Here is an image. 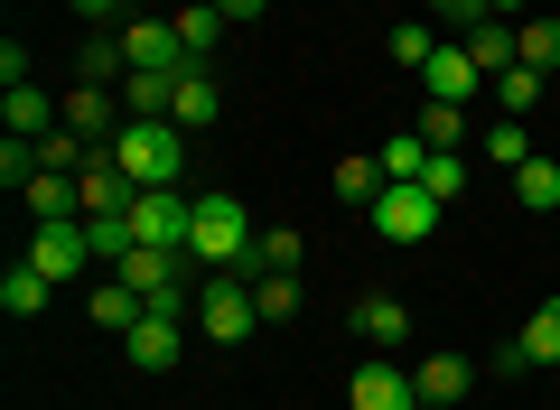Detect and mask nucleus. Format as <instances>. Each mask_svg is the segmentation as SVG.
Instances as JSON below:
<instances>
[{
	"label": "nucleus",
	"mask_w": 560,
	"mask_h": 410,
	"mask_svg": "<svg viewBox=\"0 0 560 410\" xmlns=\"http://www.w3.org/2000/svg\"><path fill=\"white\" fill-rule=\"evenodd\" d=\"M253 215H243V196H197V234H187V261L197 271H253Z\"/></svg>",
	"instance_id": "obj_1"
},
{
	"label": "nucleus",
	"mask_w": 560,
	"mask_h": 410,
	"mask_svg": "<svg viewBox=\"0 0 560 410\" xmlns=\"http://www.w3.org/2000/svg\"><path fill=\"white\" fill-rule=\"evenodd\" d=\"M113 159H121V177H131V187H178L187 140H178V121H121Z\"/></svg>",
	"instance_id": "obj_2"
},
{
	"label": "nucleus",
	"mask_w": 560,
	"mask_h": 410,
	"mask_svg": "<svg viewBox=\"0 0 560 410\" xmlns=\"http://www.w3.org/2000/svg\"><path fill=\"white\" fill-rule=\"evenodd\" d=\"M197 327L215 336V345H243V336L261 327V308H253V271H206V280H197Z\"/></svg>",
	"instance_id": "obj_3"
},
{
	"label": "nucleus",
	"mask_w": 560,
	"mask_h": 410,
	"mask_svg": "<svg viewBox=\"0 0 560 410\" xmlns=\"http://www.w3.org/2000/svg\"><path fill=\"white\" fill-rule=\"evenodd\" d=\"M364 224H374L383 243H430V234H440V196L420 187V177H393V187L364 206Z\"/></svg>",
	"instance_id": "obj_4"
},
{
	"label": "nucleus",
	"mask_w": 560,
	"mask_h": 410,
	"mask_svg": "<svg viewBox=\"0 0 560 410\" xmlns=\"http://www.w3.org/2000/svg\"><path fill=\"white\" fill-rule=\"evenodd\" d=\"M187 234H197V206H187L178 187H140V196H131V243L187 253Z\"/></svg>",
	"instance_id": "obj_5"
},
{
	"label": "nucleus",
	"mask_w": 560,
	"mask_h": 410,
	"mask_svg": "<svg viewBox=\"0 0 560 410\" xmlns=\"http://www.w3.org/2000/svg\"><path fill=\"white\" fill-rule=\"evenodd\" d=\"M28 261H38L47 280H94L103 261H94V234H84V215L75 224H38V234H28Z\"/></svg>",
	"instance_id": "obj_6"
},
{
	"label": "nucleus",
	"mask_w": 560,
	"mask_h": 410,
	"mask_svg": "<svg viewBox=\"0 0 560 410\" xmlns=\"http://www.w3.org/2000/svg\"><path fill=\"white\" fill-rule=\"evenodd\" d=\"M121 57H131V75L150 66V75H187V38H178V20H121Z\"/></svg>",
	"instance_id": "obj_7"
},
{
	"label": "nucleus",
	"mask_w": 560,
	"mask_h": 410,
	"mask_svg": "<svg viewBox=\"0 0 560 410\" xmlns=\"http://www.w3.org/2000/svg\"><path fill=\"white\" fill-rule=\"evenodd\" d=\"M533 364H560V298H541L514 327V345H495V373H533Z\"/></svg>",
	"instance_id": "obj_8"
},
{
	"label": "nucleus",
	"mask_w": 560,
	"mask_h": 410,
	"mask_svg": "<svg viewBox=\"0 0 560 410\" xmlns=\"http://www.w3.org/2000/svg\"><path fill=\"white\" fill-rule=\"evenodd\" d=\"M346 401H355V410H420V383H411V373L393 364V354H374V364H355Z\"/></svg>",
	"instance_id": "obj_9"
},
{
	"label": "nucleus",
	"mask_w": 560,
	"mask_h": 410,
	"mask_svg": "<svg viewBox=\"0 0 560 410\" xmlns=\"http://www.w3.org/2000/svg\"><path fill=\"white\" fill-rule=\"evenodd\" d=\"M477 84H486V66L467 57V38L440 47V57L420 66V94H430V103H477Z\"/></svg>",
	"instance_id": "obj_10"
},
{
	"label": "nucleus",
	"mask_w": 560,
	"mask_h": 410,
	"mask_svg": "<svg viewBox=\"0 0 560 410\" xmlns=\"http://www.w3.org/2000/svg\"><path fill=\"white\" fill-rule=\"evenodd\" d=\"M121 354H131L140 373H168L178 364V308H140V327L121 336Z\"/></svg>",
	"instance_id": "obj_11"
},
{
	"label": "nucleus",
	"mask_w": 560,
	"mask_h": 410,
	"mask_svg": "<svg viewBox=\"0 0 560 410\" xmlns=\"http://www.w3.org/2000/svg\"><path fill=\"white\" fill-rule=\"evenodd\" d=\"M215 113H224V84H215V66H187V75H178V94H168V121H178V131H206Z\"/></svg>",
	"instance_id": "obj_12"
},
{
	"label": "nucleus",
	"mask_w": 560,
	"mask_h": 410,
	"mask_svg": "<svg viewBox=\"0 0 560 410\" xmlns=\"http://www.w3.org/2000/svg\"><path fill=\"white\" fill-rule=\"evenodd\" d=\"M84 308H94V327H103V336H131L150 298H140V290H131L121 271H94V298H84Z\"/></svg>",
	"instance_id": "obj_13"
},
{
	"label": "nucleus",
	"mask_w": 560,
	"mask_h": 410,
	"mask_svg": "<svg viewBox=\"0 0 560 410\" xmlns=\"http://www.w3.org/2000/svg\"><path fill=\"white\" fill-rule=\"evenodd\" d=\"M411 383H420V401L458 410V401H467V383H477V364H467V354H420V364H411Z\"/></svg>",
	"instance_id": "obj_14"
},
{
	"label": "nucleus",
	"mask_w": 560,
	"mask_h": 410,
	"mask_svg": "<svg viewBox=\"0 0 560 410\" xmlns=\"http://www.w3.org/2000/svg\"><path fill=\"white\" fill-rule=\"evenodd\" d=\"M20 206H28V224H75L84 215V196H75V177H57V168H38L20 187Z\"/></svg>",
	"instance_id": "obj_15"
},
{
	"label": "nucleus",
	"mask_w": 560,
	"mask_h": 410,
	"mask_svg": "<svg viewBox=\"0 0 560 410\" xmlns=\"http://www.w3.org/2000/svg\"><path fill=\"white\" fill-rule=\"evenodd\" d=\"M514 66H533V75H551V66H560V20H551V10L514 20Z\"/></svg>",
	"instance_id": "obj_16"
},
{
	"label": "nucleus",
	"mask_w": 560,
	"mask_h": 410,
	"mask_svg": "<svg viewBox=\"0 0 560 410\" xmlns=\"http://www.w3.org/2000/svg\"><path fill=\"white\" fill-rule=\"evenodd\" d=\"M0 121H10V131H20V140H38V131H57V103H47L38 94V84H10V94H0Z\"/></svg>",
	"instance_id": "obj_17"
},
{
	"label": "nucleus",
	"mask_w": 560,
	"mask_h": 410,
	"mask_svg": "<svg viewBox=\"0 0 560 410\" xmlns=\"http://www.w3.org/2000/svg\"><path fill=\"white\" fill-rule=\"evenodd\" d=\"M355 336L364 345H401V336H411V308H401V298H355Z\"/></svg>",
	"instance_id": "obj_18"
},
{
	"label": "nucleus",
	"mask_w": 560,
	"mask_h": 410,
	"mask_svg": "<svg viewBox=\"0 0 560 410\" xmlns=\"http://www.w3.org/2000/svg\"><path fill=\"white\" fill-rule=\"evenodd\" d=\"M47 290H57V280H47L38 261H10V271H0V308H10V317H38Z\"/></svg>",
	"instance_id": "obj_19"
},
{
	"label": "nucleus",
	"mask_w": 560,
	"mask_h": 410,
	"mask_svg": "<svg viewBox=\"0 0 560 410\" xmlns=\"http://www.w3.org/2000/svg\"><path fill=\"white\" fill-rule=\"evenodd\" d=\"M224 28H234V20H224L215 0H187V10H178V38H187V57H197V66L224 47Z\"/></svg>",
	"instance_id": "obj_20"
},
{
	"label": "nucleus",
	"mask_w": 560,
	"mask_h": 410,
	"mask_svg": "<svg viewBox=\"0 0 560 410\" xmlns=\"http://www.w3.org/2000/svg\"><path fill=\"white\" fill-rule=\"evenodd\" d=\"M168 94H178V75H150V66L121 75V113L131 121H168Z\"/></svg>",
	"instance_id": "obj_21"
},
{
	"label": "nucleus",
	"mask_w": 560,
	"mask_h": 410,
	"mask_svg": "<svg viewBox=\"0 0 560 410\" xmlns=\"http://www.w3.org/2000/svg\"><path fill=\"white\" fill-rule=\"evenodd\" d=\"M253 308H261V327L300 317V271H253Z\"/></svg>",
	"instance_id": "obj_22"
},
{
	"label": "nucleus",
	"mask_w": 560,
	"mask_h": 410,
	"mask_svg": "<svg viewBox=\"0 0 560 410\" xmlns=\"http://www.w3.org/2000/svg\"><path fill=\"white\" fill-rule=\"evenodd\" d=\"M430 150H467V103H420V121H411Z\"/></svg>",
	"instance_id": "obj_23"
},
{
	"label": "nucleus",
	"mask_w": 560,
	"mask_h": 410,
	"mask_svg": "<svg viewBox=\"0 0 560 410\" xmlns=\"http://www.w3.org/2000/svg\"><path fill=\"white\" fill-rule=\"evenodd\" d=\"M467 57H477L486 75H504V66H514V20H477L467 28Z\"/></svg>",
	"instance_id": "obj_24"
},
{
	"label": "nucleus",
	"mask_w": 560,
	"mask_h": 410,
	"mask_svg": "<svg viewBox=\"0 0 560 410\" xmlns=\"http://www.w3.org/2000/svg\"><path fill=\"white\" fill-rule=\"evenodd\" d=\"M514 196L533 206V215H551V206H560V168H551V159H523V168H514Z\"/></svg>",
	"instance_id": "obj_25"
},
{
	"label": "nucleus",
	"mask_w": 560,
	"mask_h": 410,
	"mask_svg": "<svg viewBox=\"0 0 560 410\" xmlns=\"http://www.w3.org/2000/svg\"><path fill=\"white\" fill-rule=\"evenodd\" d=\"M486 159H495V168H523V159H533V131H523L514 113H504V121H486Z\"/></svg>",
	"instance_id": "obj_26"
},
{
	"label": "nucleus",
	"mask_w": 560,
	"mask_h": 410,
	"mask_svg": "<svg viewBox=\"0 0 560 410\" xmlns=\"http://www.w3.org/2000/svg\"><path fill=\"white\" fill-rule=\"evenodd\" d=\"M420 168H430V140H420V131L383 140V187H393V177H420Z\"/></svg>",
	"instance_id": "obj_27"
},
{
	"label": "nucleus",
	"mask_w": 560,
	"mask_h": 410,
	"mask_svg": "<svg viewBox=\"0 0 560 410\" xmlns=\"http://www.w3.org/2000/svg\"><path fill=\"white\" fill-rule=\"evenodd\" d=\"M420 187L440 196V206H458V196H467V159H458V150H430V168H420Z\"/></svg>",
	"instance_id": "obj_28"
},
{
	"label": "nucleus",
	"mask_w": 560,
	"mask_h": 410,
	"mask_svg": "<svg viewBox=\"0 0 560 410\" xmlns=\"http://www.w3.org/2000/svg\"><path fill=\"white\" fill-rule=\"evenodd\" d=\"M430 57H440V38H430V20H401V28H393V66H411V75H420Z\"/></svg>",
	"instance_id": "obj_29"
},
{
	"label": "nucleus",
	"mask_w": 560,
	"mask_h": 410,
	"mask_svg": "<svg viewBox=\"0 0 560 410\" xmlns=\"http://www.w3.org/2000/svg\"><path fill=\"white\" fill-rule=\"evenodd\" d=\"M495 103H504V113H533V103H541V75H533V66H504V75H495Z\"/></svg>",
	"instance_id": "obj_30"
},
{
	"label": "nucleus",
	"mask_w": 560,
	"mask_h": 410,
	"mask_svg": "<svg viewBox=\"0 0 560 410\" xmlns=\"http://www.w3.org/2000/svg\"><path fill=\"white\" fill-rule=\"evenodd\" d=\"M337 196L374 206V196H383V159H337Z\"/></svg>",
	"instance_id": "obj_31"
},
{
	"label": "nucleus",
	"mask_w": 560,
	"mask_h": 410,
	"mask_svg": "<svg viewBox=\"0 0 560 410\" xmlns=\"http://www.w3.org/2000/svg\"><path fill=\"white\" fill-rule=\"evenodd\" d=\"M0 177H10V187H28V177H38V140H20V131L0 140Z\"/></svg>",
	"instance_id": "obj_32"
},
{
	"label": "nucleus",
	"mask_w": 560,
	"mask_h": 410,
	"mask_svg": "<svg viewBox=\"0 0 560 410\" xmlns=\"http://www.w3.org/2000/svg\"><path fill=\"white\" fill-rule=\"evenodd\" d=\"M253 271H300V234H261L253 243Z\"/></svg>",
	"instance_id": "obj_33"
},
{
	"label": "nucleus",
	"mask_w": 560,
	"mask_h": 410,
	"mask_svg": "<svg viewBox=\"0 0 560 410\" xmlns=\"http://www.w3.org/2000/svg\"><path fill=\"white\" fill-rule=\"evenodd\" d=\"M66 10H75V20H84V28H113V20H121V10H131V0H66Z\"/></svg>",
	"instance_id": "obj_34"
},
{
	"label": "nucleus",
	"mask_w": 560,
	"mask_h": 410,
	"mask_svg": "<svg viewBox=\"0 0 560 410\" xmlns=\"http://www.w3.org/2000/svg\"><path fill=\"white\" fill-rule=\"evenodd\" d=\"M420 10H430V20H467V28H477V20H486L477 0H420Z\"/></svg>",
	"instance_id": "obj_35"
},
{
	"label": "nucleus",
	"mask_w": 560,
	"mask_h": 410,
	"mask_svg": "<svg viewBox=\"0 0 560 410\" xmlns=\"http://www.w3.org/2000/svg\"><path fill=\"white\" fill-rule=\"evenodd\" d=\"M486 20H533V0H477Z\"/></svg>",
	"instance_id": "obj_36"
},
{
	"label": "nucleus",
	"mask_w": 560,
	"mask_h": 410,
	"mask_svg": "<svg viewBox=\"0 0 560 410\" xmlns=\"http://www.w3.org/2000/svg\"><path fill=\"white\" fill-rule=\"evenodd\" d=\"M215 10H224V20L243 28V20H261V10H271V0H215Z\"/></svg>",
	"instance_id": "obj_37"
},
{
	"label": "nucleus",
	"mask_w": 560,
	"mask_h": 410,
	"mask_svg": "<svg viewBox=\"0 0 560 410\" xmlns=\"http://www.w3.org/2000/svg\"><path fill=\"white\" fill-rule=\"evenodd\" d=\"M420 410H440V401H420Z\"/></svg>",
	"instance_id": "obj_38"
}]
</instances>
